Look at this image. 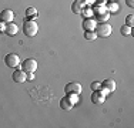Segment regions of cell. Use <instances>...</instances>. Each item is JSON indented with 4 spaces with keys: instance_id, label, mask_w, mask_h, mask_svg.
<instances>
[{
    "instance_id": "obj_1",
    "label": "cell",
    "mask_w": 134,
    "mask_h": 128,
    "mask_svg": "<svg viewBox=\"0 0 134 128\" xmlns=\"http://www.w3.org/2000/svg\"><path fill=\"white\" fill-rule=\"evenodd\" d=\"M23 33L26 34L27 37H34L37 33H39V24H37L34 20L29 19L27 21L23 23Z\"/></svg>"
},
{
    "instance_id": "obj_2",
    "label": "cell",
    "mask_w": 134,
    "mask_h": 128,
    "mask_svg": "<svg viewBox=\"0 0 134 128\" xmlns=\"http://www.w3.org/2000/svg\"><path fill=\"white\" fill-rule=\"evenodd\" d=\"M96 34H97V37H108L111 36V31H113V28H111V26L108 23H100L96 26Z\"/></svg>"
},
{
    "instance_id": "obj_3",
    "label": "cell",
    "mask_w": 134,
    "mask_h": 128,
    "mask_svg": "<svg viewBox=\"0 0 134 128\" xmlns=\"http://www.w3.org/2000/svg\"><path fill=\"white\" fill-rule=\"evenodd\" d=\"M4 63H6V66L10 67V68H16V67L20 66L21 60H20V57H19V54H16V53H9L7 56L4 57Z\"/></svg>"
},
{
    "instance_id": "obj_4",
    "label": "cell",
    "mask_w": 134,
    "mask_h": 128,
    "mask_svg": "<svg viewBox=\"0 0 134 128\" xmlns=\"http://www.w3.org/2000/svg\"><path fill=\"white\" fill-rule=\"evenodd\" d=\"M64 91H66V94H77V95H80L81 91H83V87H81L80 83L71 81V83H69V84L64 87Z\"/></svg>"
},
{
    "instance_id": "obj_5",
    "label": "cell",
    "mask_w": 134,
    "mask_h": 128,
    "mask_svg": "<svg viewBox=\"0 0 134 128\" xmlns=\"http://www.w3.org/2000/svg\"><path fill=\"white\" fill-rule=\"evenodd\" d=\"M21 68L26 73H34L37 70V61L34 59H26L21 64Z\"/></svg>"
},
{
    "instance_id": "obj_6",
    "label": "cell",
    "mask_w": 134,
    "mask_h": 128,
    "mask_svg": "<svg viewBox=\"0 0 134 128\" xmlns=\"http://www.w3.org/2000/svg\"><path fill=\"white\" fill-rule=\"evenodd\" d=\"M12 80L14 83H24L27 81V73L23 70H14L13 74H12Z\"/></svg>"
},
{
    "instance_id": "obj_7",
    "label": "cell",
    "mask_w": 134,
    "mask_h": 128,
    "mask_svg": "<svg viewBox=\"0 0 134 128\" xmlns=\"http://www.w3.org/2000/svg\"><path fill=\"white\" fill-rule=\"evenodd\" d=\"M104 101H106V95H104L100 90H96V91L91 92V102L100 105V104H103Z\"/></svg>"
},
{
    "instance_id": "obj_8",
    "label": "cell",
    "mask_w": 134,
    "mask_h": 128,
    "mask_svg": "<svg viewBox=\"0 0 134 128\" xmlns=\"http://www.w3.org/2000/svg\"><path fill=\"white\" fill-rule=\"evenodd\" d=\"M13 19H14V13L10 9H6V10H3L0 13V20L4 21V23H12Z\"/></svg>"
},
{
    "instance_id": "obj_9",
    "label": "cell",
    "mask_w": 134,
    "mask_h": 128,
    "mask_svg": "<svg viewBox=\"0 0 134 128\" xmlns=\"http://www.w3.org/2000/svg\"><path fill=\"white\" fill-rule=\"evenodd\" d=\"M96 26H97V21H96V19H93V17H87L83 21V27H84L86 31H94Z\"/></svg>"
},
{
    "instance_id": "obj_10",
    "label": "cell",
    "mask_w": 134,
    "mask_h": 128,
    "mask_svg": "<svg viewBox=\"0 0 134 128\" xmlns=\"http://www.w3.org/2000/svg\"><path fill=\"white\" fill-rule=\"evenodd\" d=\"M83 9H84V2L83 0H74L71 4V11L76 14H81Z\"/></svg>"
},
{
    "instance_id": "obj_11",
    "label": "cell",
    "mask_w": 134,
    "mask_h": 128,
    "mask_svg": "<svg viewBox=\"0 0 134 128\" xmlns=\"http://www.w3.org/2000/svg\"><path fill=\"white\" fill-rule=\"evenodd\" d=\"M60 107H62V110H64V111H70L73 107H74V104L70 101L69 95H66V97H63L62 100H60Z\"/></svg>"
},
{
    "instance_id": "obj_12",
    "label": "cell",
    "mask_w": 134,
    "mask_h": 128,
    "mask_svg": "<svg viewBox=\"0 0 134 128\" xmlns=\"http://www.w3.org/2000/svg\"><path fill=\"white\" fill-rule=\"evenodd\" d=\"M17 31H19V27L13 23V21H12V23H6L4 33L7 34V36H16V34H17Z\"/></svg>"
},
{
    "instance_id": "obj_13",
    "label": "cell",
    "mask_w": 134,
    "mask_h": 128,
    "mask_svg": "<svg viewBox=\"0 0 134 128\" xmlns=\"http://www.w3.org/2000/svg\"><path fill=\"white\" fill-rule=\"evenodd\" d=\"M101 87H104L106 90H108L110 92H113V91H116V87H117V84H116V81L114 80H104L103 83H101Z\"/></svg>"
},
{
    "instance_id": "obj_14",
    "label": "cell",
    "mask_w": 134,
    "mask_h": 128,
    "mask_svg": "<svg viewBox=\"0 0 134 128\" xmlns=\"http://www.w3.org/2000/svg\"><path fill=\"white\" fill-rule=\"evenodd\" d=\"M108 17H110V13L106 11V13H103V14L96 16V21H97V23H106L108 20Z\"/></svg>"
},
{
    "instance_id": "obj_15",
    "label": "cell",
    "mask_w": 134,
    "mask_h": 128,
    "mask_svg": "<svg viewBox=\"0 0 134 128\" xmlns=\"http://www.w3.org/2000/svg\"><path fill=\"white\" fill-rule=\"evenodd\" d=\"M26 16H27L29 19H31V20H34V19H36V16H37L36 7H29L27 10H26Z\"/></svg>"
},
{
    "instance_id": "obj_16",
    "label": "cell",
    "mask_w": 134,
    "mask_h": 128,
    "mask_svg": "<svg viewBox=\"0 0 134 128\" xmlns=\"http://www.w3.org/2000/svg\"><path fill=\"white\" fill-rule=\"evenodd\" d=\"M107 11L108 13H116L119 11V4L116 2H110V4L107 6Z\"/></svg>"
},
{
    "instance_id": "obj_17",
    "label": "cell",
    "mask_w": 134,
    "mask_h": 128,
    "mask_svg": "<svg viewBox=\"0 0 134 128\" xmlns=\"http://www.w3.org/2000/svg\"><path fill=\"white\" fill-rule=\"evenodd\" d=\"M120 33L123 34V36H131V27H129L127 24L121 26V28H120Z\"/></svg>"
},
{
    "instance_id": "obj_18",
    "label": "cell",
    "mask_w": 134,
    "mask_h": 128,
    "mask_svg": "<svg viewBox=\"0 0 134 128\" xmlns=\"http://www.w3.org/2000/svg\"><path fill=\"white\" fill-rule=\"evenodd\" d=\"M84 38L86 40H96L97 38V34H96V31H86L84 33Z\"/></svg>"
},
{
    "instance_id": "obj_19",
    "label": "cell",
    "mask_w": 134,
    "mask_h": 128,
    "mask_svg": "<svg viewBox=\"0 0 134 128\" xmlns=\"http://www.w3.org/2000/svg\"><path fill=\"white\" fill-rule=\"evenodd\" d=\"M81 14H84L86 19H87V17H93L94 13H93V9H91V7H87V9H83Z\"/></svg>"
},
{
    "instance_id": "obj_20",
    "label": "cell",
    "mask_w": 134,
    "mask_h": 128,
    "mask_svg": "<svg viewBox=\"0 0 134 128\" xmlns=\"http://www.w3.org/2000/svg\"><path fill=\"white\" fill-rule=\"evenodd\" d=\"M126 24L129 26V27H133L134 26V16L133 14H129L126 17Z\"/></svg>"
},
{
    "instance_id": "obj_21",
    "label": "cell",
    "mask_w": 134,
    "mask_h": 128,
    "mask_svg": "<svg viewBox=\"0 0 134 128\" xmlns=\"http://www.w3.org/2000/svg\"><path fill=\"white\" fill-rule=\"evenodd\" d=\"M101 87V83L100 81H93L90 84V88H91V91H96V90H100Z\"/></svg>"
},
{
    "instance_id": "obj_22",
    "label": "cell",
    "mask_w": 134,
    "mask_h": 128,
    "mask_svg": "<svg viewBox=\"0 0 134 128\" xmlns=\"http://www.w3.org/2000/svg\"><path fill=\"white\" fill-rule=\"evenodd\" d=\"M67 95H69V98H70V101H71L73 102V104H77V102H79V95L77 94H67Z\"/></svg>"
},
{
    "instance_id": "obj_23",
    "label": "cell",
    "mask_w": 134,
    "mask_h": 128,
    "mask_svg": "<svg viewBox=\"0 0 134 128\" xmlns=\"http://www.w3.org/2000/svg\"><path fill=\"white\" fill-rule=\"evenodd\" d=\"M4 30H6V23L0 20V33H4Z\"/></svg>"
},
{
    "instance_id": "obj_24",
    "label": "cell",
    "mask_w": 134,
    "mask_h": 128,
    "mask_svg": "<svg viewBox=\"0 0 134 128\" xmlns=\"http://www.w3.org/2000/svg\"><path fill=\"white\" fill-rule=\"evenodd\" d=\"M34 80V73H27V81H33Z\"/></svg>"
},
{
    "instance_id": "obj_25",
    "label": "cell",
    "mask_w": 134,
    "mask_h": 128,
    "mask_svg": "<svg viewBox=\"0 0 134 128\" xmlns=\"http://www.w3.org/2000/svg\"><path fill=\"white\" fill-rule=\"evenodd\" d=\"M106 2H107V0H96V4H97V6H104V4H106Z\"/></svg>"
},
{
    "instance_id": "obj_26",
    "label": "cell",
    "mask_w": 134,
    "mask_h": 128,
    "mask_svg": "<svg viewBox=\"0 0 134 128\" xmlns=\"http://www.w3.org/2000/svg\"><path fill=\"white\" fill-rule=\"evenodd\" d=\"M83 2H84V4H88V6L96 4V0H83Z\"/></svg>"
},
{
    "instance_id": "obj_27",
    "label": "cell",
    "mask_w": 134,
    "mask_h": 128,
    "mask_svg": "<svg viewBox=\"0 0 134 128\" xmlns=\"http://www.w3.org/2000/svg\"><path fill=\"white\" fill-rule=\"evenodd\" d=\"M126 3L129 7H134V0H126Z\"/></svg>"
},
{
    "instance_id": "obj_28",
    "label": "cell",
    "mask_w": 134,
    "mask_h": 128,
    "mask_svg": "<svg viewBox=\"0 0 134 128\" xmlns=\"http://www.w3.org/2000/svg\"><path fill=\"white\" fill-rule=\"evenodd\" d=\"M108 2H114V0H108Z\"/></svg>"
}]
</instances>
